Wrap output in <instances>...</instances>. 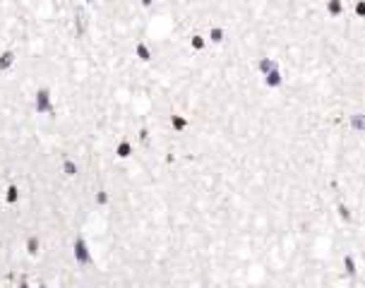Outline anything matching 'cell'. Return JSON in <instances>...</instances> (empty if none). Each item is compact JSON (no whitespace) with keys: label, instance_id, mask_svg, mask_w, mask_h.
<instances>
[{"label":"cell","instance_id":"cell-3","mask_svg":"<svg viewBox=\"0 0 365 288\" xmlns=\"http://www.w3.org/2000/svg\"><path fill=\"white\" fill-rule=\"evenodd\" d=\"M137 5H140L142 10H151L156 5V0H137Z\"/></svg>","mask_w":365,"mask_h":288},{"label":"cell","instance_id":"cell-1","mask_svg":"<svg viewBox=\"0 0 365 288\" xmlns=\"http://www.w3.org/2000/svg\"><path fill=\"white\" fill-rule=\"evenodd\" d=\"M204 39H207L209 46H221L226 39H228V29L221 27V24H214V27H209L204 31Z\"/></svg>","mask_w":365,"mask_h":288},{"label":"cell","instance_id":"cell-4","mask_svg":"<svg viewBox=\"0 0 365 288\" xmlns=\"http://www.w3.org/2000/svg\"><path fill=\"white\" fill-rule=\"evenodd\" d=\"M80 2H82V5H94L96 0H80Z\"/></svg>","mask_w":365,"mask_h":288},{"label":"cell","instance_id":"cell-2","mask_svg":"<svg viewBox=\"0 0 365 288\" xmlns=\"http://www.w3.org/2000/svg\"><path fill=\"white\" fill-rule=\"evenodd\" d=\"M17 65V53L12 48H2L0 51V75L12 72V67Z\"/></svg>","mask_w":365,"mask_h":288}]
</instances>
